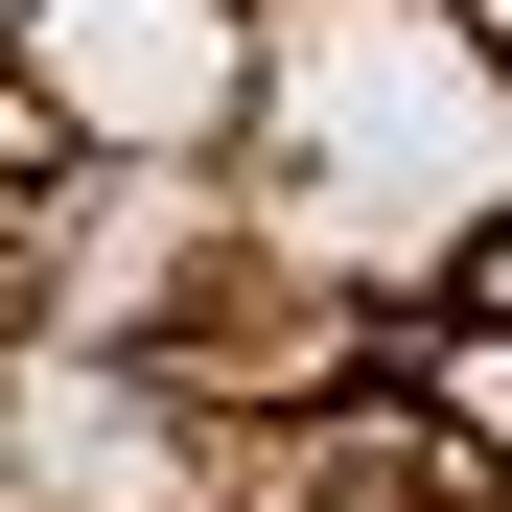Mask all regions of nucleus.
<instances>
[{"label": "nucleus", "instance_id": "1", "mask_svg": "<svg viewBox=\"0 0 512 512\" xmlns=\"http://www.w3.org/2000/svg\"><path fill=\"white\" fill-rule=\"evenodd\" d=\"M256 140H280L303 280H419L512 233V47L489 0H256Z\"/></svg>", "mask_w": 512, "mask_h": 512}, {"label": "nucleus", "instance_id": "2", "mask_svg": "<svg viewBox=\"0 0 512 512\" xmlns=\"http://www.w3.org/2000/svg\"><path fill=\"white\" fill-rule=\"evenodd\" d=\"M24 70H47V117L140 163V187H187V163L256 140V0H24Z\"/></svg>", "mask_w": 512, "mask_h": 512}, {"label": "nucleus", "instance_id": "3", "mask_svg": "<svg viewBox=\"0 0 512 512\" xmlns=\"http://www.w3.org/2000/svg\"><path fill=\"white\" fill-rule=\"evenodd\" d=\"M373 373H396L419 419H443V443H466V489L512 512V303H419V326H396Z\"/></svg>", "mask_w": 512, "mask_h": 512}, {"label": "nucleus", "instance_id": "4", "mask_svg": "<svg viewBox=\"0 0 512 512\" xmlns=\"http://www.w3.org/2000/svg\"><path fill=\"white\" fill-rule=\"evenodd\" d=\"M0 47H24V0H0Z\"/></svg>", "mask_w": 512, "mask_h": 512}]
</instances>
